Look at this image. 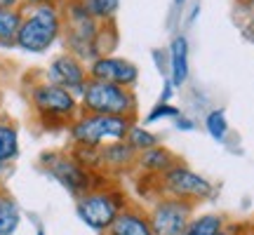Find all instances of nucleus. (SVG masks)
<instances>
[{
    "mask_svg": "<svg viewBox=\"0 0 254 235\" xmlns=\"http://www.w3.org/2000/svg\"><path fill=\"white\" fill-rule=\"evenodd\" d=\"M174 122H177V129H182V132H190V129H195V122H193L190 118H186V116H179Z\"/></svg>",
    "mask_w": 254,
    "mask_h": 235,
    "instance_id": "24",
    "label": "nucleus"
},
{
    "mask_svg": "<svg viewBox=\"0 0 254 235\" xmlns=\"http://www.w3.org/2000/svg\"><path fill=\"white\" fill-rule=\"evenodd\" d=\"M21 224V209L9 193L0 190V235H14Z\"/></svg>",
    "mask_w": 254,
    "mask_h": 235,
    "instance_id": "17",
    "label": "nucleus"
},
{
    "mask_svg": "<svg viewBox=\"0 0 254 235\" xmlns=\"http://www.w3.org/2000/svg\"><path fill=\"white\" fill-rule=\"evenodd\" d=\"M104 235H153L148 214L136 205H127Z\"/></svg>",
    "mask_w": 254,
    "mask_h": 235,
    "instance_id": "13",
    "label": "nucleus"
},
{
    "mask_svg": "<svg viewBox=\"0 0 254 235\" xmlns=\"http://www.w3.org/2000/svg\"><path fill=\"white\" fill-rule=\"evenodd\" d=\"M62 33L68 47V55L78 57L80 61L97 59V36L101 24L92 17L82 0H68L62 7Z\"/></svg>",
    "mask_w": 254,
    "mask_h": 235,
    "instance_id": "2",
    "label": "nucleus"
},
{
    "mask_svg": "<svg viewBox=\"0 0 254 235\" xmlns=\"http://www.w3.org/2000/svg\"><path fill=\"white\" fill-rule=\"evenodd\" d=\"M87 80H90V73L85 68V63L78 57L68 55V52L55 57L52 63H50V68H47V82L71 92L75 99L82 97V90H85Z\"/></svg>",
    "mask_w": 254,
    "mask_h": 235,
    "instance_id": "10",
    "label": "nucleus"
},
{
    "mask_svg": "<svg viewBox=\"0 0 254 235\" xmlns=\"http://www.w3.org/2000/svg\"><path fill=\"white\" fill-rule=\"evenodd\" d=\"M172 82L167 80L165 82V87H163V97H160V104H170V97H172Z\"/></svg>",
    "mask_w": 254,
    "mask_h": 235,
    "instance_id": "26",
    "label": "nucleus"
},
{
    "mask_svg": "<svg viewBox=\"0 0 254 235\" xmlns=\"http://www.w3.org/2000/svg\"><path fill=\"white\" fill-rule=\"evenodd\" d=\"M125 207L127 198L118 186H101L78 198L75 214L87 228L97 233H106Z\"/></svg>",
    "mask_w": 254,
    "mask_h": 235,
    "instance_id": "6",
    "label": "nucleus"
},
{
    "mask_svg": "<svg viewBox=\"0 0 254 235\" xmlns=\"http://www.w3.org/2000/svg\"><path fill=\"white\" fill-rule=\"evenodd\" d=\"M26 7H33V5H45V2H57V0H21Z\"/></svg>",
    "mask_w": 254,
    "mask_h": 235,
    "instance_id": "28",
    "label": "nucleus"
},
{
    "mask_svg": "<svg viewBox=\"0 0 254 235\" xmlns=\"http://www.w3.org/2000/svg\"><path fill=\"white\" fill-rule=\"evenodd\" d=\"M0 172H2V165H0Z\"/></svg>",
    "mask_w": 254,
    "mask_h": 235,
    "instance_id": "32",
    "label": "nucleus"
},
{
    "mask_svg": "<svg viewBox=\"0 0 254 235\" xmlns=\"http://www.w3.org/2000/svg\"><path fill=\"white\" fill-rule=\"evenodd\" d=\"M146 214H148L153 235H182L195 214V205L186 200L158 195Z\"/></svg>",
    "mask_w": 254,
    "mask_h": 235,
    "instance_id": "9",
    "label": "nucleus"
},
{
    "mask_svg": "<svg viewBox=\"0 0 254 235\" xmlns=\"http://www.w3.org/2000/svg\"><path fill=\"white\" fill-rule=\"evenodd\" d=\"M184 2H186V0H174V5H184Z\"/></svg>",
    "mask_w": 254,
    "mask_h": 235,
    "instance_id": "31",
    "label": "nucleus"
},
{
    "mask_svg": "<svg viewBox=\"0 0 254 235\" xmlns=\"http://www.w3.org/2000/svg\"><path fill=\"white\" fill-rule=\"evenodd\" d=\"M90 80H101V82H111V85H120V87H127L132 90L134 82L139 80V68L129 59H123V57H97L94 61L90 63Z\"/></svg>",
    "mask_w": 254,
    "mask_h": 235,
    "instance_id": "11",
    "label": "nucleus"
},
{
    "mask_svg": "<svg viewBox=\"0 0 254 235\" xmlns=\"http://www.w3.org/2000/svg\"><path fill=\"white\" fill-rule=\"evenodd\" d=\"M247 235H254V221H252V226L247 228Z\"/></svg>",
    "mask_w": 254,
    "mask_h": 235,
    "instance_id": "29",
    "label": "nucleus"
},
{
    "mask_svg": "<svg viewBox=\"0 0 254 235\" xmlns=\"http://www.w3.org/2000/svg\"><path fill=\"white\" fill-rule=\"evenodd\" d=\"M19 155V129L9 120H0V165L12 163Z\"/></svg>",
    "mask_w": 254,
    "mask_h": 235,
    "instance_id": "18",
    "label": "nucleus"
},
{
    "mask_svg": "<svg viewBox=\"0 0 254 235\" xmlns=\"http://www.w3.org/2000/svg\"><path fill=\"white\" fill-rule=\"evenodd\" d=\"M182 116V111L177 109V106H172V104H155L153 109L148 111V116H146V122H158V120H163V118H172V120H177V118Z\"/></svg>",
    "mask_w": 254,
    "mask_h": 235,
    "instance_id": "23",
    "label": "nucleus"
},
{
    "mask_svg": "<svg viewBox=\"0 0 254 235\" xmlns=\"http://www.w3.org/2000/svg\"><path fill=\"white\" fill-rule=\"evenodd\" d=\"M179 163H182V158L160 144V146H155V148H151V151H146V153L136 155L134 167L144 176H148V179H160L165 172H170L174 165H179Z\"/></svg>",
    "mask_w": 254,
    "mask_h": 235,
    "instance_id": "12",
    "label": "nucleus"
},
{
    "mask_svg": "<svg viewBox=\"0 0 254 235\" xmlns=\"http://www.w3.org/2000/svg\"><path fill=\"white\" fill-rule=\"evenodd\" d=\"M189 80V40L177 36L170 45V82L174 87H182Z\"/></svg>",
    "mask_w": 254,
    "mask_h": 235,
    "instance_id": "15",
    "label": "nucleus"
},
{
    "mask_svg": "<svg viewBox=\"0 0 254 235\" xmlns=\"http://www.w3.org/2000/svg\"><path fill=\"white\" fill-rule=\"evenodd\" d=\"M226 226V219L221 214L207 212V214H193L189 226L182 235H219Z\"/></svg>",
    "mask_w": 254,
    "mask_h": 235,
    "instance_id": "16",
    "label": "nucleus"
},
{
    "mask_svg": "<svg viewBox=\"0 0 254 235\" xmlns=\"http://www.w3.org/2000/svg\"><path fill=\"white\" fill-rule=\"evenodd\" d=\"M21 9H0V45L14 47L17 45V33L21 26Z\"/></svg>",
    "mask_w": 254,
    "mask_h": 235,
    "instance_id": "19",
    "label": "nucleus"
},
{
    "mask_svg": "<svg viewBox=\"0 0 254 235\" xmlns=\"http://www.w3.org/2000/svg\"><path fill=\"white\" fill-rule=\"evenodd\" d=\"M85 7L99 24H111L120 7V0H82Z\"/></svg>",
    "mask_w": 254,
    "mask_h": 235,
    "instance_id": "21",
    "label": "nucleus"
},
{
    "mask_svg": "<svg viewBox=\"0 0 254 235\" xmlns=\"http://www.w3.org/2000/svg\"><path fill=\"white\" fill-rule=\"evenodd\" d=\"M21 26L17 33V47L31 55H43L62 36V7L57 2L33 5L21 9Z\"/></svg>",
    "mask_w": 254,
    "mask_h": 235,
    "instance_id": "1",
    "label": "nucleus"
},
{
    "mask_svg": "<svg viewBox=\"0 0 254 235\" xmlns=\"http://www.w3.org/2000/svg\"><path fill=\"white\" fill-rule=\"evenodd\" d=\"M136 122V118H120V116H80L68 125V134L75 146L85 148H101L113 141H125L129 127Z\"/></svg>",
    "mask_w": 254,
    "mask_h": 235,
    "instance_id": "4",
    "label": "nucleus"
},
{
    "mask_svg": "<svg viewBox=\"0 0 254 235\" xmlns=\"http://www.w3.org/2000/svg\"><path fill=\"white\" fill-rule=\"evenodd\" d=\"M21 0H0V9H19Z\"/></svg>",
    "mask_w": 254,
    "mask_h": 235,
    "instance_id": "27",
    "label": "nucleus"
},
{
    "mask_svg": "<svg viewBox=\"0 0 254 235\" xmlns=\"http://www.w3.org/2000/svg\"><path fill=\"white\" fill-rule=\"evenodd\" d=\"M125 144L139 155V153H146V151L155 148V146H160V136L155 134V132H151V129H146V127H141V125H136L134 122V125L129 127L127 136H125Z\"/></svg>",
    "mask_w": 254,
    "mask_h": 235,
    "instance_id": "20",
    "label": "nucleus"
},
{
    "mask_svg": "<svg viewBox=\"0 0 254 235\" xmlns=\"http://www.w3.org/2000/svg\"><path fill=\"white\" fill-rule=\"evenodd\" d=\"M219 235H247L245 233V228H240V226H233V224H231V226H224V231H221V233Z\"/></svg>",
    "mask_w": 254,
    "mask_h": 235,
    "instance_id": "25",
    "label": "nucleus"
},
{
    "mask_svg": "<svg viewBox=\"0 0 254 235\" xmlns=\"http://www.w3.org/2000/svg\"><path fill=\"white\" fill-rule=\"evenodd\" d=\"M28 99L43 127H68L80 116V101L71 92L62 90L47 80L36 82L28 90Z\"/></svg>",
    "mask_w": 254,
    "mask_h": 235,
    "instance_id": "3",
    "label": "nucleus"
},
{
    "mask_svg": "<svg viewBox=\"0 0 254 235\" xmlns=\"http://www.w3.org/2000/svg\"><path fill=\"white\" fill-rule=\"evenodd\" d=\"M136 94L127 87L101 80H87L80 97V111L87 116L136 118Z\"/></svg>",
    "mask_w": 254,
    "mask_h": 235,
    "instance_id": "5",
    "label": "nucleus"
},
{
    "mask_svg": "<svg viewBox=\"0 0 254 235\" xmlns=\"http://www.w3.org/2000/svg\"><path fill=\"white\" fill-rule=\"evenodd\" d=\"M36 235H47V233H45V231H43L40 226H38V233H36Z\"/></svg>",
    "mask_w": 254,
    "mask_h": 235,
    "instance_id": "30",
    "label": "nucleus"
},
{
    "mask_svg": "<svg viewBox=\"0 0 254 235\" xmlns=\"http://www.w3.org/2000/svg\"><path fill=\"white\" fill-rule=\"evenodd\" d=\"M205 129L209 132L212 139H217V141H224L228 136V120H226V113L221 109H214L209 111L207 118H205Z\"/></svg>",
    "mask_w": 254,
    "mask_h": 235,
    "instance_id": "22",
    "label": "nucleus"
},
{
    "mask_svg": "<svg viewBox=\"0 0 254 235\" xmlns=\"http://www.w3.org/2000/svg\"><path fill=\"white\" fill-rule=\"evenodd\" d=\"M136 165V153L125 141H113L99 148V172H127Z\"/></svg>",
    "mask_w": 254,
    "mask_h": 235,
    "instance_id": "14",
    "label": "nucleus"
},
{
    "mask_svg": "<svg viewBox=\"0 0 254 235\" xmlns=\"http://www.w3.org/2000/svg\"><path fill=\"white\" fill-rule=\"evenodd\" d=\"M155 183H158V195L186 200V202H193V205L214 195V186L205 176H200L198 172L186 167L184 163L174 165L172 170L165 172Z\"/></svg>",
    "mask_w": 254,
    "mask_h": 235,
    "instance_id": "8",
    "label": "nucleus"
},
{
    "mask_svg": "<svg viewBox=\"0 0 254 235\" xmlns=\"http://www.w3.org/2000/svg\"><path fill=\"white\" fill-rule=\"evenodd\" d=\"M40 165L52 179L59 181L64 188L68 190L71 195H75V198H80V195H85V193H90L94 188H101V181H104L101 172L82 167L73 158V153H64V151H47V153H43L40 155Z\"/></svg>",
    "mask_w": 254,
    "mask_h": 235,
    "instance_id": "7",
    "label": "nucleus"
}]
</instances>
